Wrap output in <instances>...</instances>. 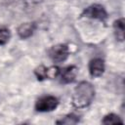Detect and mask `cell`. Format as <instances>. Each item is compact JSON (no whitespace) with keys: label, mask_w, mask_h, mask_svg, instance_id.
I'll return each instance as SVG.
<instances>
[{"label":"cell","mask_w":125,"mask_h":125,"mask_svg":"<svg viewBox=\"0 0 125 125\" xmlns=\"http://www.w3.org/2000/svg\"><path fill=\"white\" fill-rule=\"evenodd\" d=\"M83 15L87 18L96 19V20H100V21H104L107 18V14H106L105 9L100 4L91 5L90 7H88L84 11Z\"/></svg>","instance_id":"277c9868"},{"label":"cell","mask_w":125,"mask_h":125,"mask_svg":"<svg viewBox=\"0 0 125 125\" xmlns=\"http://www.w3.org/2000/svg\"><path fill=\"white\" fill-rule=\"evenodd\" d=\"M11 38V32L8 28L0 27V45L6 44Z\"/></svg>","instance_id":"30bf717a"},{"label":"cell","mask_w":125,"mask_h":125,"mask_svg":"<svg viewBox=\"0 0 125 125\" xmlns=\"http://www.w3.org/2000/svg\"><path fill=\"white\" fill-rule=\"evenodd\" d=\"M95 97V89L89 82H80L72 94V104L77 108L88 106Z\"/></svg>","instance_id":"6da1fadb"},{"label":"cell","mask_w":125,"mask_h":125,"mask_svg":"<svg viewBox=\"0 0 125 125\" xmlns=\"http://www.w3.org/2000/svg\"><path fill=\"white\" fill-rule=\"evenodd\" d=\"M104 124H116V123H123V121L120 119V117L114 113H109L104 116L103 119Z\"/></svg>","instance_id":"9c48e42d"},{"label":"cell","mask_w":125,"mask_h":125,"mask_svg":"<svg viewBox=\"0 0 125 125\" xmlns=\"http://www.w3.org/2000/svg\"><path fill=\"white\" fill-rule=\"evenodd\" d=\"M113 30L117 40H124V19H118L113 23Z\"/></svg>","instance_id":"ba28073f"},{"label":"cell","mask_w":125,"mask_h":125,"mask_svg":"<svg viewBox=\"0 0 125 125\" xmlns=\"http://www.w3.org/2000/svg\"><path fill=\"white\" fill-rule=\"evenodd\" d=\"M35 74H36V77L39 79V80H43V79H46L47 78V67L45 66H39L35 69Z\"/></svg>","instance_id":"8fae6325"},{"label":"cell","mask_w":125,"mask_h":125,"mask_svg":"<svg viewBox=\"0 0 125 125\" xmlns=\"http://www.w3.org/2000/svg\"><path fill=\"white\" fill-rule=\"evenodd\" d=\"M35 30V24L33 22H24L21 23L18 28V34L21 38L25 39L30 37Z\"/></svg>","instance_id":"52a82bcc"},{"label":"cell","mask_w":125,"mask_h":125,"mask_svg":"<svg viewBox=\"0 0 125 125\" xmlns=\"http://www.w3.org/2000/svg\"><path fill=\"white\" fill-rule=\"evenodd\" d=\"M69 55V49L65 44H57L52 46L48 52L49 58L54 62H64Z\"/></svg>","instance_id":"3957f363"},{"label":"cell","mask_w":125,"mask_h":125,"mask_svg":"<svg viewBox=\"0 0 125 125\" xmlns=\"http://www.w3.org/2000/svg\"><path fill=\"white\" fill-rule=\"evenodd\" d=\"M60 73V78L61 81L62 83H70L72 81H74L76 74H77V68L74 65H70L67 66L65 68H63Z\"/></svg>","instance_id":"8992f818"},{"label":"cell","mask_w":125,"mask_h":125,"mask_svg":"<svg viewBox=\"0 0 125 125\" xmlns=\"http://www.w3.org/2000/svg\"><path fill=\"white\" fill-rule=\"evenodd\" d=\"M89 72L92 77H100L104 72V62L101 58H95L89 62Z\"/></svg>","instance_id":"5b68a950"},{"label":"cell","mask_w":125,"mask_h":125,"mask_svg":"<svg viewBox=\"0 0 125 125\" xmlns=\"http://www.w3.org/2000/svg\"><path fill=\"white\" fill-rule=\"evenodd\" d=\"M59 104V101L54 96H43L35 103V109L39 112H49L54 110Z\"/></svg>","instance_id":"7a4b0ae2"}]
</instances>
